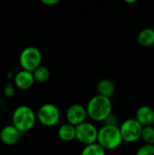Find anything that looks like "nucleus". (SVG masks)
I'll list each match as a JSON object with an SVG mask.
<instances>
[{"label":"nucleus","instance_id":"1","mask_svg":"<svg viewBox=\"0 0 154 155\" xmlns=\"http://www.w3.org/2000/svg\"><path fill=\"white\" fill-rule=\"evenodd\" d=\"M85 108L87 116L98 123H103V121L113 114L112 100L98 94L93 96L89 100Z\"/></svg>","mask_w":154,"mask_h":155},{"label":"nucleus","instance_id":"2","mask_svg":"<svg viewBox=\"0 0 154 155\" xmlns=\"http://www.w3.org/2000/svg\"><path fill=\"white\" fill-rule=\"evenodd\" d=\"M36 123V114L28 105L17 106L12 114V125L21 134L29 132Z\"/></svg>","mask_w":154,"mask_h":155},{"label":"nucleus","instance_id":"3","mask_svg":"<svg viewBox=\"0 0 154 155\" xmlns=\"http://www.w3.org/2000/svg\"><path fill=\"white\" fill-rule=\"evenodd\" d=\"M123 138L119 126L103 125L98 129L96 143L105 151H112L119 148L123 144Z\"/></svg>","mask_w":154,"mask_h":155},{"label":"nucleus","instance_id":"4","mask_svg":"<svg viewBox=\"0 0 154 155\" xmlns=\"http://www.w3.org/2000/svg\"><path fill=\"white\" fill-rule=\"evenodd\" d=\"M42 53L34 46H28L23 49L19 55V64L22 70L33 73L42 65Z\"/></svg>","mask_w":154,"mask_h":155},{"label":"nucleus","instance_id":"5","mask_svg":"<svg viewBox=\"0 0 154 155\" xmlns=\"http://www.w3.org/2000/svg\"><path fill=\"white\" fill-rule=\"evenodd\" d=\"M60 111L56 105L46 103L41 105L36 114V120L45 127H53L60 121Z\"/></svg>","mask_w":154,"mask_h":155},{"label":"nucleus","instance_id":"6","mask_svg":"<svg viewBox=\"0 0 154 155\" xmlns=\"http://www.w3.org/2000/svg\"><path fill=\"white\" fill-rule=\"evenodd\" d=\"M119 130L123 138V142L124 143H134L141 140L143 126L134 118H129L123 121L120 124Z\"/></svg>","mask_w":154,"mask_h":155},{"label":"nucleus","instance_id":"7","mask_svg":"<svg viewBox=\"0 0 154 155\" xmlns=\"http://www.w3.org/2000/svg\"><path fill=\"white\" fill-rule=\"evenodd\" d=\"M97 135V127L90 122L85 121L84 123L75 126V140L84 146L96 143Z\"/></svg>","mask_w":154,"mask_h":155},{"label":"nucleus","instance_id":"8","mask_svg":"<svg viewBox=\"0 0 154 155\" xmlns=\"http://www.w3.org/2000/svg\"><path fill=\"white\" fill-rule=\"evenodd\" d=\"M65 117L67 120V124L75 127L85 122L87 118L86 108L80 104H74L68 107Z\"/></svg>","mask_w":154,"mask_h":155},{"label":"nucleus","instance_id":"9","mask_svg":"<svg viewBox=\"0 0 154 155\" xmlns=\"http://www.w3.org/2000/svg\"><path fill=\"white\" fill-rule=\"evenodd\" d=\"M134 119L143 127L153 126L154 109L150 105H142V106H140L136 110Z\"/></svg>","mask_w":154,"mask_h":155},{"label":"nucleus","instance_id":"10","mask_svg":"<svg viewBox=\"0 0 154 155\" xmlns=\"http://www.w3.org/2000/svg\"><path fill=\"white\" fill-rule=\"evenodd\" d=\"M21 137V133L12 124L4 126L0 131V141L8 146L18 143Z\"/></svg>","mask_w":154,"mask_h":155},{"label":"nucleus","instance_id":"11","mask_svg":"<svg viewBox=\"0 0 154 155\" xmlns=\"http://www.w3.org/2000/svg\"><path fill=\"white\" fill-rule=\"evenodd\" d=\"M13 80H14L13 84L15 86V88L20 90H28L33 86L34 83L33 74L31 72L25 71V70L18 71L14 75Z\"/></svg>","mask_w":154,"mask_h":155},{"label":"nucleus","instance_id":"12","mask_svg":"<svg viewBox=\"0 0 154 155\" xmlns=\"http://www.w3.org/2000/svg\"><path fill=\"white\" fill-rule=\"evenodd\" d=\"M115 91H116V87L114 83L107 78H103L100 80L96 85L97 94L109 99H111L114 95Z\"/></svg>","mask_w":154,"mask_h":155},{"label":"nucleus","instance_id":"13","mask_svg":"<svg viewBox=\"0 0 154 155\" xmlns=\"http://www.w3.org/2000/svg\"><path fill=\"white\" fill-rule=\"evenodd\" d=\"M137 42L141 46L151 47L154 45V28L145 27L137 35Z\"/></svg>","mask_w":154,"mask_h":155},{"label":"nucleus","instance_id":"14","mask_svg":"<svg viewBox=\"0 0 154 155\" xmlns=\"http://www.w3.org/2000/svg\"><path fill=\"white\" fill-rule=\"evenodd\" d=\"M57 135L63 142H72L75 140V127L69 124H64L58 128Z\"/></svg>","mask_w":154,"mask_h":155},{"label":"nucleus","instance_id":"15","mask_svg":"<svg viewBox=\"0 0 154 155\" xmlns=\"http://www.w3.org/2000/svg\"><path fill=\"white\" fill-rule=\"evenodd\" d=\"M32 74H33L34 82H38L41 84L47 82L50 78V75H51L50 70L44 65H40Z\"/></svg>","mask_w":154,"mask_h":155},{"label":"nucleus","instance_id":"16","mask_svg":"<svg viewBox=\"0 0 154 155\" xmlns=\"http://www.w3.org/2000/svg\"><path fill=\"white\" fill-rule=\"evenodd\" d=\"M81 155H106V151L98 143H93L84 146L82 150Z\"/></svg>","mask_w":154,"mask_h":155},{"label":"nucleus","instance_id":"17","mask_svg":"<svg viewBox=\"0 0 154 155\" xmlns=\"http://www.w3.org/2000/svg\"><path fill=\"white\" fill-rule=\"evenodd\" d=\"M141 140L143 142V144L154 145V126L143 127Z\"/></svg>","mask_w":154,"mask_h":155},{"label":"nucleus","instance_id":"18","mask_svg":"<svg viewBox=\"0 0 154 155\" xmlns=\"http://www.w3.org/2000/svg\"><path fill=\"white\" fill-rule=\"evenodd\" d=\"M135 155H154V145L143 144L138 148Z\"/></svg>","mask_w":154,"mask_h":155},{"label":"nucleus","instance_id":"19","mask_svg":"<svg viewBox=\"0 0 154 155\" xmlns=\"http://www.w3.org/2000/svg\"><path fill=\"white\" fill-rule=\"evenodd\" d=\"M4 94L6 97H13L15 94V86L14 85L13 83H7L5 84L4 87Z\"/></svg>","mask_w":154,"mask_h":155},{"label":"nucleus","instance_id":"20","mask_svg":"<svg viewBox=\"0 0 154 155\" xmlns=\"http://www.w3.org/2000/svg\"><path fill=\"white\" fill-rule=\"evenodd\" d=\"M119 119L116 114H111L104 121H103V125H111V126H119Z\"/></svg>","mask_w":154,"mask_h":155},{"label":"nucleus","instance_id":"21","mask_svg":"<svg viewBox=\"0 0 154 155\" xmlns=\"http://www.w3.org/2000/svg\"><path fill=\"white\" fill-rule=\"evenodd\" d=\"M41 2H42V4H44V5H47V6H54L60 3L59 0H42Z\"/></svg>","mask_w":154,"mask_h":155},{"label":"nucleus","instance_id":"22","mask_svg":"<svg viewBox=\"0 0 154 155\" xmlns=\"http://www.w3.org/2000/svg\"><path fill=\"white\" fill-rule=\"evenodd\" d=\"M124 2L126 4H135L136 3V0H125Z\"/></svg>","mask_w":154,"mask_h":155}]
</instances>
